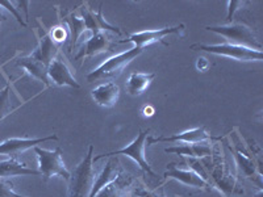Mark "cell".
Returning a JSON list of instances; mask_svg holds the SVG:
<instances>
[{"label": "cell", "mask_w": 263, "mask_h": 197, "mask_svg": "<svg viewBox=\"0 0 263 197\" xmlns=\"http://www.w3.org/2000/svg\"><path fill=\"white\" fill-rule=\"evenodd\" d=\"M192 49H199V50L208 51V53L217 54L222 57L233 58L237 61H262L263 54L262 50H255V49L246 48V46L233 45V44H218V45H194Z\"/></svg>", "instance_id": "6"}, {"label": "cell", "mask_w": 263, "mask_h": 197, "mask_svg": "<svg viewBox=\"0 0 263 197\" xmlns=\"http://www.w3.org/2000/svg\"><path fill=\"white\" fill-rule=\"evenodd\" d=\"M65 21L69 24L70 33H71V45H70V50H72V49L75 48V45H77L79 37L82 36V33L86 30V24H84L83 18L75 16L74 13H70V15L65 18Z\"/></svg>", "instance_id": "21"}, {"label": "cell", "mask_w": 263, "mask_h": 197, "mask_svg": "<svg viewBox=\"0 0 263 197\" xmlns=\"http://www.w3.org/2000/svg\"><path fill=\"white\" fill-rule=\"evenodd\" d=\"M164 179H174L178 182L183 183L190 187H195V188H204L210 189V184L203 179L197 172H194L191 170H180L175 166V163H168L167 170L164 172Z\"/></svg>", "instance_id": "11"}, {"label": "cell", "mask_w": 263, "mask_h": 197, "mask_svg": "<svg viewBox=\"0 0 263 197\" xmlns=\"http://www.w3.org/2000/svg\"><path fill=\"white\" fill-rule=\"evenodd\" d=\"M0 6L3 7V8H4V7H6V8L9 11V12L12 13L13 16H15L16 20H17L18 23H20V24L23 25V27H27V23H25V21L23 20L21 15H20V13H18L17 8H15V7H13L12 2H7V0H3V2H0Z\"/></svg>", "instance_id": "24"}, {"label": "cell", "mask_w": 263, "mask_h": 197, "mask_svg": "<svg viewBox=\"0 0 263 197\" xmlns=\"http://www.w3.org/2000/svg\"><path fill=\"white\" fill-rule=\"evenodd\" d=\"M211 134H208V131L205 128H195L191 130H185L179 134H174L170 137H157L150 138L147 141L146 146L156 144V142H183V144H201L204 141L210 140Z\"/></svg>", "instance_id": "13"}, {"label": "cell", "mask_w": 263, "mask_h": 197, "mask_svg": "<svg viewBox=\"0 0 263 197\" xmlns=\"http://www.w3.org/2000/svg\"><path fill=\"white\" fill-rule=\"evenodd\" d=\"M136 194H137L138 197H164V194L162 193H158L157 191H147V189L145 188H138L136 189Z\"/></svg>", "instance_id": "26"}, {"label": "cell", "mask_w": 263, "mask_h": 197, "mask_svg": "<svg viewBox=\"0 0 263 197\" xmlns=\"http://www.w3.org/2000/svg\"><path fill=\"white\" fill-rule=\"evenodd\" d=\"M147 134H149V129H147V130H140L137 138H136L132 144H129L128 146L124 147V149L121 150H117V151H112V152H108V154H102V155L93 156V162H98L99 159L105 158V156L125 155V156H129L130 159H133V161L140 166L141 170L149 173L150 176L154 178V179H157L158 175L152 170L150 164L147 163L146 158H145V147H146Z\"/></svg>", "instance_id": "5"}, {"label": "cell", "mask_w": 263, "mask_h": 197, "mask_svg": "<svg viewBox=\"0 0 263 197\" xmlns=\"http://www.w3.org/2000/svg\"><path fill=\"white\" fill-rule=\"evenodd\" d=\"M246 4V2H228V6H229V8H228V17H227V23L228 24H230L232 23V17H233L234 12H236L237 9H239V7H243Z\"/></svg>", "instance_id": "25"}, {"label": "cell", "mask_w": 263, "mask_h": 197, "mask_svg": "<svg viewBox=\"0 0 263 197\" xmlns=\"http://www.w3.org/2000/svg\"><path fill=\"white\" fill-rule=\"evenodd\" d=\"M48 76L55 86H69L74 87V88H81V84L74 78L71 70L69 69V66L61 54H58L57 58L48 67Z\"/></svg>", "instance_id": "10"}, {"label": "cell", "mask_w": 263, "mask_h": 197, "mask_svg": "<svg viewBox=\"0 0 263 197\" xmlns=\"http://www.w3.org/2000/svg\"><path fill=\"white\" fill-rule=\"evenodd\" d=\"M205 29L225 37L228 38V41H230L229 44H233V45L246 46V48L255 49V50L262 49V45L258 41L254 30L243 23H230V24L221 25V27H206Z\"/></svg>", "instance_id": "3"}, {"label": "cell", "mask_w": 263, "mask_h": 197, "mask_svg": "<svg viewBox=\"0 0 263 197\" xmlns=\"http://www.w3.org/2000/svg\"><path fill=\"white\" fill-rule=\"evenodd\" d=\"M12 112L11 105V96H9V84H7L3 90L0 91V121L6 119Z\"/></svg>", "instance_id": "22"}, {"label": "cell", "mask_w": 263, "mask_h": 197, "mask_svg": "<svg viewBox=\"0 0 263 197\" xmlns=\"http://www.w3.org/2000/svg\"><path fill=\"white\" fill-rule=\"evenodd\" d=\"M6 18H7V16L4 15V12H3V7L0 6V27H2V23H3ZM0 30H2V29H0Z\"/></svg>", "instance_id": "30"}, {"label": "cell", "mask_w": 263, "mask_h": 197, "mask_svg": "<svg viewBox=\"0 0 263 197\" xmlns=\"http://www.w3.org/2000/svg\"><path fill=\"white\" fill-rule=\"evenodd\" d=\"M50 36H51V38H53L55 42L65 41V40H63L66 37L65 29H62V28H55V29H54L53 32L50 33Z\"/></svg>", "instance_id": "27"}, {"label": "cell", "mask_w": 263, "mask_h": 197, "mask_svg": "<svg viewBox=\"0 0 263 197\" xmlns=\"http://www.w3.org/2000/svg\"><path fill=\"white\" fill-rule=\"evenodd\" d=\"M58 54H60V51H58L57 42L51 38L50 33H48V34H45L40 40L39 46L32 53V57L36 58L41 63H44L46 67H49L50 63L57 58Z\"/></svg>", "instance_id": "17"}, {"label": "cell", "mask_w": 263, "mask_h": 197, "mask_svg": "<svg viewBox=\"0 0 263 197\" xmlns=\"http://www.w3.org/2000/svg\"><path fill=\"white\" fill-rule=\"evenodd\" d=\"M91 96L98 105L103 108H112L120 98V87L114 82L100 84L91 91Z\"/></svg>", "instance_id": "14"}, {"label": "cell", "mask_w": 263, "mask_h": 197, "mask_svg": "<svg viewBox=\"0 0 263 197\" xmlns=\"http://www.w3.org/2000/svg\"><path fill=\"white\" fill-rule=\"evenodd\" d=\"M108 162L104 164V168L99 173L98 179L93 183V187L91 189V193L88 197H96L98 193L105 187L111 185L115 180L119 179L123 175V166L120 164L119 159L116 156H108Z\"/></svg>", "instance_id": "9"}, {"label": "cell", "mask_w": 263, "mask_h": 197, "mask_svg": "<svg viewBox=\"0 0 263 197\" xmlns=\"http://www.w3.org/2000/svg\"><path fill=\"white\" fill-rule=\"evenodd\" d=\"M112 46V38L107 32H99L92 34L90 40L84 42V45L79 50V53L75 55V60L78 61L84 57H91L96 54L108 51Z\"/></svg>", "instance_id": "12"}, {"label": "cell", "mask_w": 263, "mask_h": 197, "mask_svg": "<svg viewBox=\"0 0 263 197\" xmlns=\"http://www.w3.org/2000/svg\"><path fill=\"white\" fill-rule=\"evenodd\" d=\"M34 151H36L37 158H39V171L44 176L45 182H48L53 176H61L65 180L70 179V171L65 166L61 147H57L55 150H45L36 146Z\"/></svg>", "instance_id": "4"}, {"label": "cell", "mask_w": 263, "mask_h": 197, "mask_svg": "<svg viewBox=\"0 0 263 197\" xmlns=\"http://www.w3.org/2000/svg\"><path fill=\"white\" fill-rule=\"evenodd\" d=\"M184 29V25H177V27H170V28H163V29H157V30H145V32H137L132 33L128 40H123L120 41V44L124 42H133L135 46L137 48L144 49L145 46L154 44V42H162L163 38L168 34H174V33H179L180 30Z\"/></svg>", "instance_id": "8"}, {"label": "cell", "mask_w": 263, "mask_h": 197, "mask_svg": "<svg viewBox=\"0 0 263 197\" xmlns=\"http://www.w3.org/2000/svg\"><path fill=\"white\" fill-rule=\"evenodd\" d=\"M95 183L93 168V146L90 145L88 152L75 167L69 179V197H88Z\"/></svg>", "instance_id": "1"}, {"label": "cell", "mask_w": 263, "mask_h": 197, "mask_svg": "<svg viewBox=\"0 0 263 197\" xmlns=\"http://www.w3.org/2000/svg\"><path fill=\"white\" fill-rule=\"evenodd\" d=\"M50 140H58L57 135H49L44 138H8L0 144V155H7L9 158H18L23 152L29 149H34L37 145Z\"/></svg>", "instance_id": "7"}, {"label": "cell", "mask_w": 263, "mask_h": 197, "mask_svg": "<svg viewBox=\"0 0 263 197\" xmlns=\"http://www.w3.org/2000/svg\"><path fill=\"white\" fill-rule=\"evenodd\" d=\"M142 51H144V49L135 46V48L124 51V53H120L117 55L108 58L104 63L99 66L98 69L91 71L90 74H87L86 79L90 83H92V82L103 81V79L119 78L120 75L123 74L124 69H125L126 66L135 60V58H137Z\"/></svg>", "instance_id": "2"}, {"label": "cell", "mask_w": 263, "mask_h": 197, "mask_svg": "<svg viewBox=\"0 0 263 197\" xmlns=\"http://www.w3.org/2000/svg\"><path fill=\"white\" fill-rule=\"evenodd\" d=\"M0 197H25L16 193L13 183L8 179H0Z\"/></svg>", "instance_id": "23"}, {"label": "cell", "mask_w": 263, "mask_h": 197, "mask_svg": "<svg viewBox=\"0 0 263 197\" xmlns=\"http://www.w3.org/2000/svg\"><path fill=\"white\" fill-rule=\"evenodd\" d=\"M82 15H83L84 24H86V29L91 30L92 34L99 32H112L116 33V34H121V30L117 27H114V25L108 24L105 18L103 17L102 13V7L99 8L98 12H93L88 8L82 9Z\"/></svg>", "instance_id": "15"}, {"label": "cell", "mask_w": 263, "mask_h": 197, "mask_svg": "<svg viewBox=\"0 0 263 197\" xmlns=\"http://www.w3.org/2000/svg\"><path fill=\"white\" fill-rule=\"evenodd\" d=\"M16 65L23 67L28 74L34 79H39L40 82L45 83L46 87H50V79L48 76V67H46L44 63H41L40 61H37L36 58H33L32 55L29 57H23L18 58Z\"/></svg>", "instance_id": "18"}, {"label": "cell", "mask_w": 263, "mask_h": 197, "mask_svg": "<svg viewBox=\"0 0 263 197\" xmlns=\"http://www.w3.org/2000/svg\"><path fill=\"white\" fill-rule=\"evenodd\" d=\"M210 66H211L210 61L206 60V58H203V57L199 58L196 62V67L200 70V71H206V70L210 69Z\"/></svg>", "instance_id": "28"}, {"label": "cell", "mask_w": 263, "mask_h": 197, "mask_svg": "<svg viewBox=\"0 0 263 197\" xmlns=\"http://www.w3.org/2000/svg\"><path fill=\"white\" fill-rule=\"evenodd\" d=\"M166 152H175L178 155H187L192 156V158H199V156H205L211 154V147L206 145L200 144H185L182 146H173L166 147L164 149Z\"/></svg>", "instance_id": "20"}, {"label": "cell", "mask_w": 263, "mask_h": 197, "mask_svg": "<svg viewBox=\"0 0 263 197\" xmlns=\"http://www.w3.org/2000/svg\"><path fill=\"white\" fill-rule=\"evenodd\" d=\"M144 114H145V116H149V117L153 116V114H154V108L150 107V105H149V107H146L144 109Z\"/></svg>", "instance_id": "29"}, {"label": "cell", "mask_w": 263, "mask_h": 197, "mask_svg": "<svg viewBox=\"0 0 263 197\" xmlns=\"http://www.w3.org/2000/svg\"><path fill=\"white\" fill-rule=\"evenodd\" d=\"M25 175L40 176L41 172L37 170H33V168H29L25 162L18 161V158H9L7 161L0 162V179L25 176Z\"/></svg>", "instance_id": "16"}, {"label": "cell", "mask_w": 263, "mask_h": 197, "mask_svg": "<svg viewBox=\"0 0 263 197\" xmlns=\"http://www.w3.org/2000/svg\"><path fill=\"white\" fill-rule=\"evenodd\" d=\"M156 78L154 72H133L126 82V90L129 95L140 96L147 90V87Z\"/></svg>", "instance_id": "19"}]
</instances>
